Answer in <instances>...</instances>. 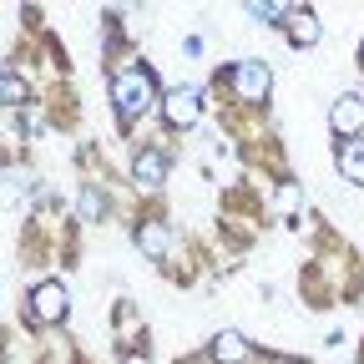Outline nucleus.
<instances>
[{"mask_svg":"<svg viewBox=\"0 0 364 364\" xmlns=\"http://www.w3.org/2000/svg\"><path fill=\"white\" fill-rule=\"evenodd\" d=\"M112 102H117V112H122L127 122H136V117H147L152 107H162L152 71H142V66H127V71H117V81H112Z\"/></svg>","mask_w":364,"mask_h":364,"instance_id":"obj_1","label":"nucleus"},{"mask_svg":"<svg viewBox=\"0 0 364 364\" xmlns=\"http://www.w3.org/2000/svg\"><path fill=\"white\" fill-rule=\"evenodd\" d=\"M66 309H71V294L61 284H36L31 289V318L36 324H61Z\"/></svg>","mask_w":364,"mask_h":364,"instance_id":"obj_2","label":"nucleus"},{"mask_svg":"<svg viewBox=\"0 0 364 364\" xmlns=\"http://www.w3.org/2000/svg\"><path fill=\"white\" fill-rule=\"evenodd\" d=\"M268 61H238V71H233V86H238V97L243 102H263L268 97Z\"/></svg>","mask_w":364,"mask_h":364,"instance_id":"obj_3","label":"nucleus"},{"mask_svg":"<svg viewBox=\"0 0 364 364\" xmlns=\"http://www.w3.org/2000/svg\"><path fill=\"white\" fill-rule=\"evenodd\" d=\"M329 127L339 132V136H359L364 132V97H339L334 107H329Z\"/></svg>","mask_w":364,"mask_h":364,"instance_id":"obj_4","label":"nucleus"},{"mask_svg":"<svg viewBox=\"0 0 364 364\" xmlns=\"http://www.w3.org/2000/svg\"><path fill=\"white\" fill-rule=\"evenodd\" d=\"M198 91H188V86H177V91H167L162 97V117L172 122V127H193L198 122Z\"/></svg>","mask_w":364,"mask_h":364,"instance_id":"obj_5","label":"nucleus"},{"mask_svg":"<svg viewBox=\"0 0 364 364\" xmlns=\"http://www.w3.org/2000/svg\"><path fill=\"white\" fill-rule=\"evenodd\" d=\"M132 177L142 182V188H162V182H167V157L152 152V147H142V152L132 157Z\"/></svg>","mask_w":364,"mask_h":364,"instance_id":"obj_6","label":"nucleus"},{"mask_svg":"<svg viewBox=\"0 0 364 364\" xmlns=\"http://www.w3.org/2000/svg\"><path fill=\"white\" fill-rule=\"evenodd\" d=\"M136 248H142L147 258H167L172 253V228L167 223H142L136 228Z\"/></svg>","mask_w":364,"mask_h":364,"instance_id":"obj_7","label":"nucleus"},{"mask_svg":"<svg viewBox=\"0 0 364 364\" xmlns=\"http://www.w3.org/2000/svg\"><path fill=\"white\" fill-rule=\"evenodd\" d=\"M213 359H218V364H243V359H248V339L233 334V329H223V334L213 339Z\"/></svg>","mask_w":364,"mask_h":364,"instance_id":"obj_8","label":"nucleus"},{"mask_svg":"<svg viewBox=\"0 0 364 364\" xmlns=\"http://www.w3.org/2000/svg\"><path fill=\"white\" fill-rule=\"evenodd\" d=\"M339 172L354 182V188L364 182V136H349V142L339 147Z\"/></svg>","mask_w":364,"mask_h":364,"instance_id":"obj_9","label":"nucleus"},{"mask_svg":"<svg viewBox=\"0 0 364 364\" xmlns=\"http://www.w3.org/2000/svg\"><path fill=\"white\" fill-rule=\"evenodd\" d=\"M284 26H289V41H294V46H314V41H318V21H314L309 11H289Z\"/></svg>","mask_w":364,"mask_h":364,"instance_id":"obj_10","label":"nucleus"},{"mask_svg":"<svg viewBox=\"0 0 364 364\" xmlns=\"http://www.w3.org/2000/svg\"><path fill=\"white\" fill-rule=\"evenodd\" d=\"M248 11L258 21H289V0H248Z\"/></svg>","mask_w":364,"mask_h":364,"instance_id":"obj_11","label":"nucleus"},{"mask_svg":"<svg viewBox=\"0 0 364 364\" xmlns=\"http://www.w3.org/2000/svg\"><path fill=\"white\" fill-rule=\"evenodd\" d=\"M0 97H6V107H21V97H26V86H21V76L6 66V76H0Z\"/></svg>","mask_w":364,"mask_h":364,"instance_id":"obj_12","label":"nucleus"},{"mask_svg":"<svg viewBox=\"0 0 364 364\" xmlns=\"http://www.w3.org/2000/svg\"><path fill=\"white\" fill-rule=\"evenodd\" d=\"M299 203H304V193L294 188V182H284V188L273 193V208H279V213H299Z\"/></svg>","mask_w":364,"mask_h":364,"instance_id":"obj_13","label":"nucleus"},{"mask_svg":"<svg viewBox=\"0 0 364 364\" xmlns=\"http://www.w3.org/2000/svg\"><path fill=\"white\" fill-rule=\"evenodd\" d=\"M102 208H107V203H102V193H97V188H81V218H86V223H97V218H102Z\"/></svg>","mask_w":364,"mask_h":364,"instance_id":"obj_14","label":"nucleus"}]
</instances>
